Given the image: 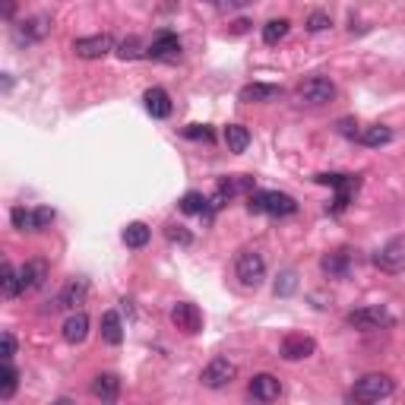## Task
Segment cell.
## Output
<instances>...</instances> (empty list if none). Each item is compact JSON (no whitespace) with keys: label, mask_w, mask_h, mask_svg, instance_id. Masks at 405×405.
<instances>
[{"label":"cell","mask_w":405,"mask_h":405,"mask_svg":"<svg viewBox=\"0 0 405 405\" xmlns=\"http://www.w3.org/2000/svg\"><path fill=\"white\" fill-rule=\"evenodd\" d=\"M146 57L152 60H165V64H174V60L181 57V38L174 35V32H161L159 38L146 48Z\"/></svg>","instance_id":"8fae6325"},{"label":"cell","mask_w":405,"mask_h":405,"mask_svg":"<svg viewBox=\"0 0 405 405\" xmlns=\"http://www.w3.org/2000/svg\"><path fill=\"white\" fill-rule=\"evenodd\" d=\"M247 393H251V399H256V402H275L282 393V383L275 380L273 374H256L251 380V387H247Z\"/></svg>","instance_id":"7c38bea8"},{"label":"cell","mask_w":405,"mask_h":405,"mask_svg":"<svg viewBox=\"0 0 405 405\" xmlns=\"http://www.w3.org/2000/svg\"><path fill=\"white\" fill-rule=\"evenodd\" d=\"M323 29H329V13H323V10L310 13L307 16V32H323Z\"/></svg>","instance_id":"e575fe53"},{"label":"cell","mask_w":405,"mask_h":405,"mask_svg":"<svg viewBox=\"0 0 405 405\" xmlns=\"http://www.w3.org/2000/svg\"><path fill=\"white\" fill-rule=\"evenodd\" d=\"M234 273H238L241 285L256 288L263 279H266V260H263V253H256V251H244V253H238Z\"/></svg>","instance_id":"7a4b0ae2"},{"label":"cell","mask_w":405,"mask_h":405,"mask_svg":"<svg viewBox=\"0 0 405 405\" xmlns=\"http://www.w3.org/2000/svg\"><path fill=\"white\" fill-rule=\"evenodd\" d=\"M247 4H253V0H228V6H247Z\"/></svg>","instance_id":"b9f144b4"},{"label":"cell","mask_w":405,"mask_h":405,"mask_svg":"<svg viewBox=\"0 0 405 405\" xmlns=\"http://www.w3.org/2000/svg\"><path fill=\"white\" fill-rule=\"evenodd\" d=\"M101 339H105L108 346H120V342H124V323H120L118 310H105V314H101Z\"/></svg>","instance_id":"d6986e66"},{"label":"cell","mask_w":405,"mask_h":405,"mask_svg":"<svg viewBox=\"0 0 405 405\" xmlns=\"http://www.w3.org/2000/svg\"><path fill=\"white\" fill-rule=\"evenodd\" d=\"M184 137L187 139H206V143H209V139H212V130H209V127L193 124V127H187V130H184Z\"/></svg>","instance_id":"f35d334b"},{"label":"cell","mask_w":405,"mask_h":405,"mask_svg":"<svg viewBox=\"0 0 405 405\" xmlns=\"http://www.w3.org/2000/svg\"><path fill=\"white\" fill-rule=\"evenodd\" d=\"M282 358L285 361H304V358H310L316 352V342L310 339V336H304V333H288L285 339H282Z\"/></svg>","instance_id":"30bf717a"},{"label":"cell","mask_w":405,"mask_h":405,"mask_svg":"<svg viewBox=\"0 0 405 405\" xmlns=\"http://www.w3.org/2000/svg\"><path fill=\"white\" fill-rule=\"evenodd\" d=\"M288 29H292L288 19H269V23L263 25V42H266V45H279L282 38L288 35Z\"/></svg>","instance_id":"4316f807"},{"label":"cell","mask_w":405,"mask_h":405,"mask_svg":"<svg viewBox=\"0 0 405 405\" xmlns=\"http://www.w3.org/2000/svg\"><path fill=\"white\" fill-rule=\"evenodd\" d=\"M143 45H139V38H127V42H120L118 45V57H124V60H133V57H143Z\"/></svg>","instance_id":"d6a6232c"},{"label":"cell","mask_w":405,"mask_h":405,"mask_svg":"<svg viewBox=\"0 0 405 405\" xmlns=\"http://www.w3.org/2000/svg\"><path fill=\"white\" fill-rule=\"evenodd\" d=\"M149 238H152V232H149V225H146V222H130V225L124 228V244L130 247V251L146 247V244H149Z\"/></svg>","instance_id":"7402d4cb"},{"label":"cell","mask_w":405,"mask_h":405,"mask_svg":"<svg viewBox=\"0 0 405 405\" xmlns=\"http://www.w3.org/2000/svg\"><path fill=\"white\" fill-rule=\"evenodd\" d=\"M114 51V42H111V35H86V38H76L73 42V54L76 57H83V60H101L105 54H111Z\"/></svg>","instance_id":"8992f818"},{"label":"cell","mask_w":405,"mask_h":405,"mask_svg":"<svg viewBox=\"0 0 405 405\" xmlns=\"http://www.w3.org/2000/svg\"><path fill=\"white\" fill-rule=\"evenodd\" d=\"M16 387H19V370L10 361H4V367H0V399H13Z\"/></svg>","instance_id":"484cf974"},{"label":"cell","mask_w":405,"mask_h":405,"mask_svg":"<svg viewBox=\"0 0 405 405\" xmlns=\"http://www.w3.org/2000/svg\"><path fill=\"white\" fill-rule=\"evenodd\" d=\"M266 212L269 215H295L298 212V202L288 193H279V190H266Z\"/></svg>","instance_id":"ffe728a7"},{"label":"cell","mask_w":405,"mask_h":405,"mask_svg":"<svg viewBox=\"0 0 405 405\" xmlns=\"http://www.w3.org/2000/svg\"><path fill=\"white\" fill-rule=\"evenodd\" d=\"M320 269L329 275V279H342L348 273V253L346 251H336V253H326L320 260Z\"/></svg>","instance_id":"cb8c5ba5"},{"label":"cell","mask_w":405,"mask_h":405,"mask_svg":"<svg viewBox=\"0 0 405 405\" xmlns=\"http://www.w3.org/2000/svg\"><path fill=\"white\" fill-rule=\"evenodd\" d=\"M225 146L228 152H247V146H251V130L241 124H228L225 127Z\"/></svg>","instance_id":"603a6c76"},{"label":"cell","mask_w":405,"mask_h":405,"mask_svg":"<svg viewBox=\"0 0 405 405\" xmlns=\"http://www.w3.org/2000/svg\"><path fill=\"white\" fill-rule=\"evenodd\" d=\"M234 374H238L234 361H228V358H212V361L202 367L200 383H202L206 389H225L228 383L234 380Z\"/></svg>","instance_id":"3957f363"},{"label":"cell","mask_w":405,"mask_h":405,"mask_svg":"<svg viewBox=\"0 0 405 405\" xmlns=\"http://www.w3.org/2000/svg\"><path fill=\"white\" fill-rule=\"evenodd\" d=\"M219 187L228 193V197H234V193H251V190H253V181H251V178H244V174H234V178L222 181Z\"/></svg>","instance_id":"4dcf8cb0"},{"label":"cell","mask_w":405,"mask_h":405,"mask_svg":"<svg viewBox=\"0 0 405 405\" xmlns=\"http://www.w3.org/2000/svg\"><path fill=\"white\" fill-rule=\"evenodd\" d=\"M295 288H298V273H295V269H285V273H279L273 292H275V298H288V295H295Z\"/></svg>","instance_id":"f546056e"},{"label":"cell","mask_w":405,"mask_h":405,"mask_svg":"<svg viewBox=\"0 0 405 405\" xmlns=\"http://www.w3.org/2000/svg\"><path fill=\"white\" fill-rule=\"evenodd\" d=\"M48 32H51V19L48 16H32V19H25V23L19 25V42H25V45L42 42Z\"/></svg>","instance_id":"e0dca14e"},{"label":"cell","mask_w":405,"mask_h":405,"mask_svg":"<svg viewBox=\"0 0 405 405\" xmlns=\"http://www.w3.org/2000/svg\"><path fill=\"white\" fill-rule=\"evenodd\" d=\"M314 181L333 187V190H355L358 187V178H348V174H316Z\"/></svg>","instance_id":"f1b7e54d"},{"label":"cell","mask_w":405,"mask_h":405,"mask_svg":"<svg viewBox=\"0 0 405 405\" xmlns=\"http://www.w3.org/2000/svg\"><path fill=\"white\" fill-rule=\"evenodd\" d=\"M346 320H348V326L364 329V333H370V329H383V326L393 323L383 307H358V310H352V314L346 316Z\"/></svg>","instance_id":"52a82bcc"},{"label":"cell","mask_w":405,"mask_h":405,"mask_svg":"<svg viewBox=\"0 0 405 405\" xmlns=\"http://www.w3.org/2000/svg\"><path fill=\"white\" fill-rule=\"evenodd\" d=\"M377 269L383 273H402L405 269V238H393L374 253Z\"/></svg>","instance_id":"5b68a950"},{"label":"cell","mask_w":405,"mask_h":405,"mask_svg":"<svg viewBox=\"0 0 405 405\" xmlns=\"http://www.w3.org/2000/svg\"><path fill=\"white\" fill-rule=\"evenodd\" d=\"M358 139H361V146H367V149H380V146H387L389 139H393V130L383 124H374V127H364V130L358 133Z\"/></svg>","instance_id":"44dd1931"},{"label":"cell","mask_w":405,"mask_h":405,"mask_svg":"<svg viewBox=\"0 0 405 405\" xmlns=\"http://www.w3.org/2000/svg\"><path fill=\"white\" fill-rule=\"evenodd\" d=\"M86 295H89V285L83 279H70L57 295V304L67 310H76L79 304H86Z\"/></svg>","instance_id":"5bb4252c"},{"label":"cell","mask_w":405,"mask_h":405,"mask_svg":"<svg viewBox=\"0 0 405 405\" xmlns=\"http://www.w3.org/2000/svg\"><path fill=\"white\" fill-rule=\"evenodd\" d=\"M10 219H13V228H19V232H35V212L32 209L16 206L10 212Z\"/></svg>","instance_id":"1f68e13d"},{"label":"cell","mask_w":405,"mask_h":405,"mask_svg":"<svg viewBox=\"0 0 405 405\" xmlns=\"http://www.w3.org/2000/svg\"><path fill=\"white\" fill-rule=\"evenodd\" d=\"M13 355H16V339H13V333H4L0 336V358L13 361Z\"/></svg>","instance_id":"74e56055"},{"label":"cell","mask_w":405,"mask_h":405,"mask_svg":"<svg viewBox=\"0 0 405 405\" xmlns=\"http://www.w3.org/2000/svg\"><path fill=\"white\" fill-rule=\"evenodd\" d=\"M165 234H168V241H171V244H184V247H187V244H193V234L187 232L184 225H174V222L165 228Z\"/></svg>","instance_id":"836d02e7"},{"label":"cell","mask_w":405,"mask_h":405,"mask_svg":"<svg viewBox=\"0 0 405 405\" xmlns=\"http://www.w3.org/2000/svg\"><path fill=\"white\" fill-rule=\"evenodd\" d=\"M92 396L101 402H118V396H120L118 374H98L96 380H92Z\"/></svg>","instance_id":"2e32d148"},{"label":"cell","mask_w":405,"mask_h":405,"mask_svg":"<svg viewBox=\"0 0 405 405\" xmlns=\"http://www.w3.org/2000/svg\"><path fill=\"white\" fill-rule=\"evenodd\" d=\"M0 292H4V298H19L23 295V288H19V269H13L10 263L0 266Z\"/></svg>","instance_id":"d4e9b609"},{"label":"cell","mask_w":405,"mask_h":405,"mask_svg":"<svg viewBox=\"0 0 405 405\" xmlns=\"http://www.w3.org/2000/svg\"><path fill=\"white\" fill-rule=\"evenodd\" d=\"M54 222V209L51 206H38L35 209V232H45V228H51Z\"/></svg>","instance_id":"d590c367"},{"label":"cell","mask_w":405,"mask_h":405,"mask_svg":"<svg viewBox=\"0 0 405 405\" xmlns=\"http://www.w3.org/2000/svg\"><path fill=\"white\" fill-rule=\"evenodd\" d=\"M143 101H146V111H149L152 118L165 120L168 114H171V96H168L165 89H159V86H152V89L143 96Z\"/></svg>","instance_id":"ac0fdd59"},{"label":"cell","mask_w":405,"mask_h":405,"mask_svg":"<svg viewBox=\"0 0 405 405\" xmlns=\"http://www.w3.org/2000/svg\"><path fill=\"white\" fill-rule=\"evenodd\" d=\"M247 25H251V23H247V19H238V23H234V29H232V32H247Z\"/></svg>","instance_id":"60d3db41"},{"label":"cell","mask_w":405,"mask_h":405,"mask_svg":"<svg viewBox=\"0 0 405 405\" xmlns=\"http://www.w3.org/2000/svg\"><path fill=\"white\" fill-rule=\"evenodd\" d=\"M171 323L181 329V333L193 336V333H200V329H202V314H200L197 304H190V301H178V304L171 307Z\"/></svg>","instance_id":"ba28073f"},{"label":"cell","mask_w":405,"mask_h":405,"mask_svg":"<svg viewBox=\"0 0 405 405\" xmlns=\"http://www.w3.org/2000/svg\"><path fill=\"white\" fill-rule=\"evenodd\" d=\"M51 269L45 260H29L23 269H19V288H23V295H35L38 288L48 282Z\"/></svg>","instance_id":"9c48e42d"},{"label":"cell","mask_w":405,"mask_h":405,"mask_svg":"<svg viewBox=\"0 0 405 405\" xmlns=\"http://www.w3.org/2000/svg\"><path fill=\"white\" fill-rule=\"evenodd\" d=\"M86 336H89V316L83 310H73L64 320V339L70 346H79V342H86Z\"/></svg>","instance_id":"4fadbf2b"},{"label":"cell","mask_w":405,"mask_h":405,"mask_svg":"<svg viewBox=\"0 0 405 405\" xmlns=\"http://www.w3.org/2000/svg\"><path fill=\"white\" fill-rule=\"evenodd\" d=\"M282 96L279 86H269V83H251L244 86V89L238 92L241 101H247V105H263V101H275Z\"/></svg>","instance_id":"9a60e30c"},{"label":"cell","mask_w":405,"mask_h":405,"mask_svg":"<svg viewBox=\"0 0 405 405\" xmlns=\"http://www.w3.org/2000/svg\"><path fill=\"white\" fill-rule=\"evenodd\" d=\"M181 212H187V215H206L209 212V200L202 197V193H197V190L184 193V197H181Z\"/></svg>","instance_id":"83f0119b"},{"label":"cell","mask_w":405,"mask_h":405,"mask_svg":"<svg viewBox=\"0 0 405 405\" xmlns=\"http://www.w3.org/2000/svg\"><path fill=\"white\" fill-rule=\"evenodd\" d=\"M247 209H251V212H266V190L247 193Z\"/></svg>","instance_id":"8d00e7d4"},{"label":"cell","mask_w":405,"mask_h":405,"mask_svg":"<svg viewBox=\"0 0 405 405\" xmlns=\"http://www.w3.org/2000/svg\"><path fill=\"white\" fill-rule=\"evenodd\" d=\"M393 393H396V380L389 374H364L352 387L355 402H380V399H389Z\"/></svg>","instance_id":"6da1fadb"},{"label":"cell","mask_w":405,"mask_h":405,"mask_svg":"<svg viewBox=\"0 0 405 405\" xmlns=\"http://www.w3.org/2000/svg\"><path fill=\"white\" fill-rule=\"evenodd\" d=\"M16 13V0H4V19H13Z\"/></svg>","instance_id":"ab89813d"},{"label":"cell","mask_w":405,"mask_h":405,"mask_svg":"<svg viewBox=\"0 0 405 405\" xmlns=\"http://www.w3.org/2000/svg\"><path fill=\"white\" fill-rule=\"evenodd\" d=\"M298 98L304 105H329L336 98V86L326 76H310L298 86Z\"/></svg>","instance_id":"277c9868"}]
</instances>
